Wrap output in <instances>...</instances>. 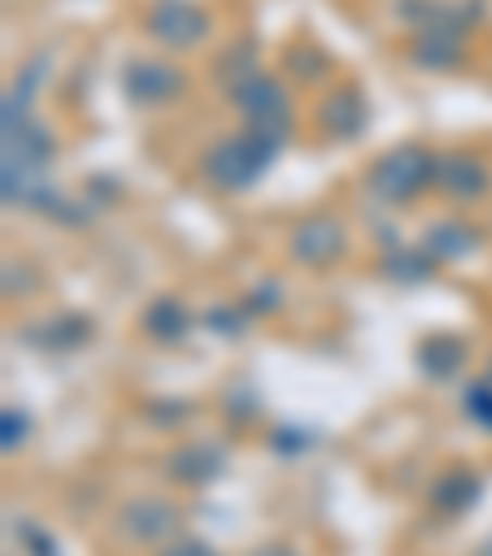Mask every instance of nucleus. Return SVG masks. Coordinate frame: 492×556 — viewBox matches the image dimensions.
I'll use <instances>...</instances> for the list:
<instances>
[{
    "label": "nucleus",
    "instance_id": "1",
    "mask_svg": "<svg viewBox=\"0 0 492 556\" xmlns=\"http://www.w3.org/2000/svg\"><path fill=\"white\" fill-rule=\"evenodd\" d=\"M429 178H439L433 157L424 153V148H399V153H389V157L375 163V173H369V192H375L379 202H408Z\"/></svg>",
    "mask_w": 492,
    "mask_h": 556
},
{
    "label": "nucleus",
    "instance_id": "2",
    "mask_svg": "<svg viewBox=\"0 0 492 556\" xmlns=\"http://www.w3.org/2000/svg\"><path fill=\"white\" fill-rule=\"evenodd\" d=\"M272 153H276V143H272V138H262V134L231 138V143L212 148L207 173H212V182H222V188H247V182L266 168V157H272Z\"/></svg>",
    "mask_w": 492,
    "mask_h": 556
},
{
    "label": "nucleus",
    "instance_id": "3",
    "mask_svg": "<svg viewBox=\"0 0 492 556\" xmlns=\"http://www.w3.org/2000/svg\"><path fill=\"white\" fill-rule=\"evenodd\" d=\"M291 252H295V262H305V266H330L345 252V231L330 217H305L301 227L291 231Z\"/></svg>",
    "mask_w": 492,
    "mask_h": 556
},
{
    "label": "nucleus",
    "instance_id": "4",
    "mask_svg": "<svg viewBox=\"0 0 492 556\" xmlns=\"http://www.w3.org/2000/svg\"><path fill=\"white\" fill-rule=\"evenodd\" d=\"M148 30L163 45H198V40H207V15L198 5H188V0H163L148 15Z\"/></svg>",
    "mask_w": 492,
    "mask_h": 556
},
{
    "label": "nucleus",
    "instance_id": "5",
    "mask_svg": "<svg viewBox=\"0 0 492 556\" xmlns=\"http://www.w3.org/2000/svg\"><path fill=\"white\" fill-rule=\"evenodd\" d=\"M439 182H443V192H449V198L482 202V198H488V188H492V173L482 168V157L453 153V157H443V163H439Z\"/></svg>",
    "mask_w": 492,
    "mask_h": 556
},
{
    "label": "nucleus",
    "instance_id": "6",
    "mask_svg": "<svg viewBox=\"0 0 492 556\" xmlns=\"http://www.w3.org/2000/svg\"><path fill=\"white\" fill-rule=\"evenodd\" d=\"M182 89V74L163 70V64H134L128 70V94L138 99V104H163V99H173Z\"/></svg>",
    "mask_w": 492,
    "mask_h": 556
},
{
    "label": "nucleus",
    "instance_id": "7",
    "mask_svg": "<svg viewBox=\"0 0 492 556\" xmlns=\"http://www.w3.org/2000/svg\"><path fill=\"white\" fill-rule=\"evenodd\" d=\"M173 507L168 503H138V507H128V517H124V532L134 536V542H157L163 532H173Z\"/></svg>",
    "mask_w": 492,
    "mask_h": 556
},
{
    "label": "nucleus",
    "instance_id": "8",
    "mask_svg": "<svg viewBox=\"0 0 492 556\" xmlns=\"http://www.w3.org/2000/svg\"><path fill=\"white\" fill-rule=\"evenodd\" d=\"M359 124H365V104H359L355 89H340V99H330L325 104V128L340 138H355Z\"/></svg>",
    "mask_w": 492,
    "mask_h": 556
},
{
    "label": "nucleus",
    "instance_id": "9",
    "mask_svg": "<svg viewBox=\"0 0 492 556\" xmlns=\"http://www.w3.org/2000/svg\"><path fill=\"white\" fill-rule=\"evenodd\" d=\"M472 247H478V237H472V227H463V222H439V227L429 231V252L443 256V262H458V256H468Z\"/></svg>",
    "mask_w": 492,
    "mask_h": 556
},
{
    "label": "nucleus",
    "instance_id": "10",
    "mask_svg": "<svg viewBox=\"0 0 492 556\" xmlns=\"http://www.w3.org/2000/svg\"><path fill=\"white\" fill-rule=\"evenodd\" d=\"M143 326H148V336H157V340H178V336H188V311H182L178 301H157L153 311L143 315Z\"/></svg>",
    "mask_w": 492,
    "mask_h": 556
},
{
    "label": "nucleus",
    "instance_id": "11",
    "mask_svg": "<svg viewBox=\"0 0 492 556\" xmlns=\"http://www.w3.org/2000/svg\"><path fill=\"white\" fill-rule=\"evenodd\" d=\"M217 468H222L217 448H192V453H178V458H173V478H182V483H202V478H212Z\"/></svg>",
    "mask_w": 492,
    "mask_h": 556
},
{
    "label": "nucleus",
    "instance_id": "12",
    "mask_svg": "<svg viewBox=\"0 0 492 556\" xmlns=\"http://www.w3.org/2000/svg\"><path fill=\"white\" fill-rule=\"evenodd\" d=\"M453 40H458V35H424V40L414 45V60L419 64H453L463 54Z\"/></svg>",
    "mask_w": 492,
    "mask_h": 556
},
{
    "label": "nucleus",
    "instance_id": "13",
    "mask_svg": "<svg viewBox=\"0 0 492 556\" xmlns=\"http://www.w3.org/2000/svg\"><path fill=\"white\" fill-rule=\"evenodd\" d=\"M472 497H478V483H472L468 472H453L449 483L433 493V503H439V507H453V513H458V507H468Z\"/></svg>",
    "mask_w": 492,
    "mask_h": 556
},
{
    "label": "nucleus",
    "instance_id": "14",
    "mask_svg": "<svg viewBox=\"0 0 492 556\" xmlns=\"http://www.w3.org/2000/svg\"><path fill=\"white\" fill-rule=\"evenodd\" d=\"M463 409H468L482 429H492V384H472L468 394H463Z\"/></svg>",
    "mask_w": 492,
    "mask_h": 556
},
{
    "label": "nucleus",
    "instance_id": "15",
    "mask_svg": "<svg viewBox=\"0 0 492 556\" xmlns=\"http://www.w3.org/2000/svg\"><path fill=\"white\" fill-rule=\"evenodd\" d=\"M458 355H463L458 345H429L424 350V369L429 375H449V369H458Z\"/></svg>",
    "mask_w": 492,
    "mask_h": 556
},
{
    "label": "nucleus",
    "instance_id": "16",
    "mask_svg": "<svg viewBox=\"0 0 492 556\" xmlns=\"http://www.w3.org/2000/svg\"><path fill=\"white\" fill-rule=\"evenodd\" d=\"M389 271H394L399 281H419V276L429 271V262H424V256H389Z\"/></svg>",
    "mask_w": 492,
    "mask_h": 556
},
{
    "label": "nucleus",
    "instance_id": "17",
    "mask_svg": "<svg viewBox=\"0 0 492 556\" xmlns=\"http://www.w3.org/2000/svg\"><path fill=\"white\" fill-rule=\"evenodd\" d=\"M25 414H15V409H5V448H15V443H25Z\"/></svg>",
    "mask_w": 492,
    "mask_h": 556
},
{
    "label": "nucleus",
    "instance_id": "18",
    "mask_svg": "<svg viewBox=\"0 0 492 556\" xmlns=\"http://www.w3.org/2000/svg\"><path fill=\"white\" fill-rule=\"evenodd\" d=\"M157 556H217V552L207 542H173L168 552H157Z\"/></svg>",
    "mask_w": 492,
    "mask_h": 556
},
{
    "label": "nucleus",
    "instance_id": "19",
    "mask_svg": "<svg viewBox=\"0 0 492 556\" xmlns=\"http://www.w3.org/2000/svg\"><path fill=\"white\" fill-rule=\"evenodd\" d=\"M262 556H291V552H281V546H266V552Z\"/></svg>",
    "mask_w": 492,
    "mask_h": 556
}]
</instances>
